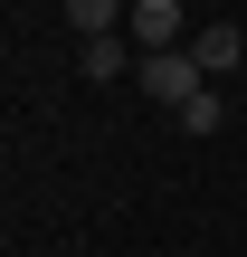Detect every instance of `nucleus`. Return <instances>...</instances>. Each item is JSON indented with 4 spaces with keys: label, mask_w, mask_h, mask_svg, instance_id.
I'll list each match as a JSON object with an SVG mask.
<instances>
[{
    "label": "nucleus",
    "mask_w": 247,
    "mask_h": 257,
    "mask_svg": "<svg viewBox=\"0 0 247 257\" xmlns=\"http://www.w3.org/2000/svg\"><path fill=\"white\" fill-rule=\"evenodd\" d=\"M133 86H143L152 105H171V114H181L190 95H209V76H200V57H190V48H162V57H143V67H133Z\"/></svg>",
    "instance_id": "1"
},
{
    "label": "nucleus",
    "mask_w": 247,
    "mask_h": 257,
    "mask_svg": "<svg viewBox=\"0 0 247 257\" xmlns=\"http://www.w3.org/2000/svg\"><path fill=\"white\" fill-rule=\"evenodd\" d=\"M181 0H133V19H124V38L143 48V57H162V48H181Z\"/></svg>",
    "instance_id": "2"
},
{
    "label": "nucleus",
    "mask_w": 247,
    "mask_h": 257,
    "mask_svg": "<svg viewBox=\"0 0 247 257\" xmlns=\"http://www.w3.org/2000/svg\"><path fill=\"white\" fill-rule=\"evenodd\" d=\"M190 57H200V76H228V67L247 57V29H238V19H209V29L190 38Z\"/></svg>",
    "instance_id": "3"
},
{
    "label": "nucleus",
    "mask_w": 247,
    "mask_h": 257,
    "mask_svg": "<svg viewBox=\"0 0 247 257\" xmlns=\"http://www.w3.org/2000/svg\"><path fill=\"white\" fill-rule=\"evenodd\" d=\"M133 67H143L133 38H86V48H76V76H95V86H105V76H133Z\"/></svg>",
    "instance_id": "4"
},
{
    "label": "nucleus",
    "mask_w": 247,
    "mask_h": 257,
    "mask_svg": "<svg viewBox=\"0 0 247 257\" xmlns=\"http://www.w3.org/2000/svg\"><path fill=\"white\" fill-rule=\"evenodd\" d=\"M57 10L76 38H124V19H133V0H57Z\"/></svg>",
    "instance_id": "5"
},
{
    "label": "nucleus",
    "mask_w": 247,
    "mask_h": 257,
    "mask_svg": "<svg viewBox=\"0 0 247 257\" xmlns=\"http://www.w3.org/2000/svg\"><path fill=\"white\" fill-rule=\"evenodd\" d=\"M171 124H181V134H190V143H209V134H219V124H228V105H219V95H190V105H181V114H171Z\"/></svg>",
    "instance_id": "6"
}]
</instances>
